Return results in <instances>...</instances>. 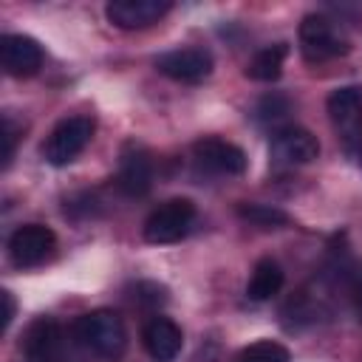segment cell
Instances as JSON below:
<instances>
[{
  "instance_id": "1",
  "label": "cell",
  "mask_w": 362,
  "mask_h": 362,
  "mask_svg": "<svg viewBox=\"0 0 362 362\" xmlns=\"http://www.w3.org/2000/svg\"><path fill=\"white\" fill-rule=\"evenodd\" d=\"M74 339L99 354V356H119L127 345V331H124V322L116 311L110 308H96V311H88L82 314L76 322H74Z\"/></svg>"
},
{
  "instance_id": "2",
  "label": "cell",
  "mask_w": 362,
  "mask_h": 362,
  "mask_svg": "<svg viewBox=\"0 0 362 362\" xmlns=\"http://www.w3.org/2000/svg\"><path fill=\"white\" fill-rule=\"evenodd\" d=\"M348 37L322 14H308L300 23V51L308 62H325L348 54Z\"/></svg>"
},
{
  "instance_id": "3",
  "label": "cell",
  "mask_w": 362,
  "mask_h": 362,
  "mask_svg": "<svg viewBox=\"0 0 362 362\" xmlns=\"http://www.w3.org/2000/svg\"><path fill=\"white\" fill-rule=\"evenodd\" d=\"M90 136H93V119L90 116H68L51 130V136L42 147V156L48 164L65 167L88 147Z\"/></svg>"
},
{
  "instance_id": "4",
  "label": "cell",
  "mask_w": 362,
  "mask_h": 362,
  "mask_svg": "<svg viewBox=\"0 0 362 362\" xmlns=\"http://www.w3.org/2000/svg\"><path fill=\"white\" fill-rule=\"evenodd\" d=\"M195 221V206L187 198H170L144 221V240L150 243H175L181 240Z\"/></svg>"
},
{
  "instance_id": "5",
  "label": "cell",
  "mask_w": 362,
  "mask_h": 362,
  "mask_svg": "<svg viewBox=\"0 0 362 362\" xmlns=\"http://www.w3.org/2000/svg\"><path fill=\"white\" fill-rule=\"evenodd\" d=\"M320 156V141L305 127H283L272 133L269 158L274 167H303Z\"/></svg>"
},
{
  "instance_id": "6",
  "label": "cell",
  "mask_w": 362,
  "mask_h": 362,
  "mask_svg": "<svg viewBox=\"0 0 362 362\" xmlns=\"http://www.w3.org/2000/svg\"><path fill=\"white\" fill-rule=\"evenodd\" d=\"M57 246V235L42 226V223H25V226H17L8 238V257L14 266L20 269H31V266H40L42 260L51 257Z\"/></svg>"
},
{
  "instance_id": "7",
  "label": "cell",
  "mask_w": 362,
  "mask_h": 362,
  "mask_svg": "<svg viewBox=\"0 0 362 362\" xmlns=\"http://www.w3.org/2000/svg\"><path fill=\"white\" fill-rule=\"evenodd\" d=\"M156 68L175 82H201L212 71V54L204 48H175L158 54Z\"/></svg>"
},
{
  "instance_id": "8",
  "label": "cell",
  "mask_w": 362,
  "mask_h": 362,
  "mask_svg": "<svg viewBox=\"0 0 362 362\" xmlns=\"http://www.w3.org/2000/svg\"><path fill=\"white\" fill-rule=\"evenodd\" d=\"M192 156L195 161L209 170V173H221V175H240L246 170V153L232 144V141H223V139H215V136H206V139H198L192 144Z\"/></svg>"
},
{
  "instance_id": "9",
  "label": "cell",
  "mask_w": 362,
  "mask_h": 362,
  "mask_svg": "<svg viewBox=\"0 0 362 362\" xmlns=\"http://www.w3.org/2000/svg\"><path fill=\"white\" fill-rule=\"evenodd\" d=\"M28 362H57L62 354V328L54 317H37L20 342Z\"/></svg>"
},
{
  "instance_id": "10",
  "label": "cell",
  "mask_w": 362,
  "mask_h": 362,
  "mask_svg": "<svg viewBox=\"0 0 362 362\" xmlns=\"http://www.w3.org/2000/svg\"><path fill=\"white\" fill-rule=\"evenodd\" d=\"M167 11H170V0H113L105 6L107 20L124 31L147 28L158 23Z\"/></svg>"
},
{
  "instance_id": "11",
  "label": "cell",
  "mask_w": 362,
  "mask_h": 362,
  "mask_svg": "<svg viewBox=\"0 0 362 362\" xmlns=\"http://www.w3.org/2000/svg\"><path fill=\"white\" fill-rule=\"evenodd\" d=\"M325 107H328V116H331L334 127L351 144L362 133V88L345 85V88L331 90Z\"/></svg>"
},
{
  "instance_id": "12",
  "label": "cell",
  "mask_w": 362,
  "mask_h": 362,
  "mask_svg": "<svg viewBox=\"0 0 362 362\" xmlns=\"http://www.w3.org/2000/svg\"><path fill=\"white\" fill-rule=\"evenodd\" d=\"M0 62L8 76H34L42 65V48L25 34H6L0 40Z\"/></svg>"
},
{
  "instance_id": "13",
  "label": "cell",
  "mask_w": 362,
  "mask_h": 362,
  "mask_svg": "<svg viewBox=\"0 0 362 362\" xmlns=\"http://www.w3.org/2000/svg\"><path fill=\"white\" fill-rule=\"evenodd\" d=\"M144 348L156 362H173L184 345V334L181 328L170 320V317H153L144 331H141Z\"/></svg>"
},
{
  "instance_id": "14",
  "label": "cell",
  "mask_w": 362,
  "mask_h": 362,
  "mask_svg": "<svg viewBox=\"0 0 362 362\" xmlns=\"http://www.w3.org/2000/svg\"><path fill=\"white\" fill-rule=\"evenodd\" d=\"M116 184L124 195L130 198H141L150 192L153 187V164H150V156L144 150H124L122 153V164H119V175H116Z\"/></svg>"
},
{
  "instance_id": "15",
  "label": "cell",
  "mask_w": 362,
  "mask_h": 362,
  "mask_svg": "<svg viewBox=\"0 0 362 362\" xmlns=\"http://www.w3.org/2000/svg\"><path fill=\"white\" fill-rule=\"evenodd\" d=\"M283 280H286V274H283L280 263L272 260V257H263V260H257L255 269H252V277H249V283H246V297L255 300V303L272 300V297L283 288Z\"/></svg>"
},
{
  "instance_id": "16",
  "label": "cell",
  "mask_w": 362,
  "mask_h": 362,
  "mask_svg": "<svg viewBox=\"0 0 362 362\" xmlns=\"http://www.w3.org/2000/svg\"><path fill=\"white\" fill-rule=\"evenodd\" d=\"M286 54H288V45H286V42L260 48V51L249 59L246 76L255 79V82H274V79L283 74V59H286Z\"/></svg>"
},
{
  "instance_id": "17",
  "label": "cell",
  "mask_w": 362,
  "mask_h": 362,
  "mask_svg": "<svg viewBox=\"0 0 362 362\" xmlns=\"http://www.w3.org/2000/svg\"><path fill=\"white\" fill-rule=\"evenodd\" d=\"M238 215L260 229H277L288 223V215L272 204H238Z\"/></svg>"
},
{
  "instance_id": "18",
  "label": "cell",
  "mask_w": 362,
  "mask_h": 362,
  "mask_svg": "<svg viewBox=\"0 0 362 362\" xmlns=\"http://www.w3.org/2000/svg\"><path fill=\"white\" fill-rule=\"evenodd\" d=\"M235 362H291V354L286 345L272 342V339H257L252 345H246Z\"/></svg>"
},
{
  "instance_id": "19",
  "label": "cell",
  "mask_w": 362,
  "mask_h": 362,
  "mask_svg": "<svg viewBox=\"0 0 362 362\" xmlns=\"http://www.w3.org/2000/svg\"><path fill=\"white\" fill-rule=\"evenodd\" d=\"M288 99L283 93H266L257 105H255V119L257 122H280L288 113Z\"/></svg>"
},
{
  "instance_id": "20",
  "label": "cell",
  "mask_w": 362,
  "mask_h": 362,
  "mask_svg": "<svg viewBox=\"0 0 362 362\" xmlns=\"http://www.w3.org/2000/svg\"><path fill=\"white\" fill-rule=\"evenodd\" d=\"M139 303H150V305H156V303H164L167 300V291H164V286H158V283H136V294H133Z\"/></svg>"
},
{
  "instance_id": "21",
  "label": "cell",
  "mask_w": 362,
  "mask_h": 362,
  "mask_svg": "<svg viewBox=\"0 0 362 362\" xmlns=\"http://www.w3.org/2000/svg\"><path fill=\"white\" fill-rule=\"evenodd\" d=\"M348 288H351L354 311H356V317L362 320V272H359V269H354V272L348 274Z\"/></svg>"
},
{
  "instance_id": "22",
  "label": "cell",
  "mask_w": 362,
  "mask_h": 362,
  "mask_svg": "<svg viewBox=\"0 0 362 362\" xmlns=\"http://www.w3.org/2000/svg\"><path fill=\"white\" fill-rule=\"evenodd\" d=\"M3 141H6V150H3V164L8 167L11 156H14V127H11V119L6 116V130H3Z\"/></svg>"
},
{
  "instance_id": "23",
  "label": "cell",
  "mask_w": 362,
  "mask_h": 362,
  "mask_svg": "<svg viewBox=\"0 0 362 362\" xmlns=\"http://www.w3.org/2000/svg\"><path fill=\"white\" fill-rule=\"evenodd\" d=\"M0 300H3V331H6L14 320V297L11 291H0Z\"/></svg>"
},
{
  "instance_id": "24",
  "label": "cell",
  "mask_w": 362,
  "mask_h": 362,
  "mask_svg": "<svg viewBox=\"0 0 362 362\" xmlns=\"http://www.w3.org/2000/svg\"><path fill=\"white\" fill-rule=\"evenodd\" d=\"M359 161H362V156H359Z\"/></svg>"
}]
</instances>
